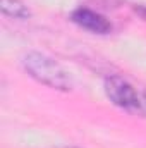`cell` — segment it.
<instances>
[{
  "label": "cell",
  "instance_id": "obj_1",
  "mask_svg": "<svg viewBox=\"0 0 146 148\" xmlns=\"http://www.w3.org/2000/svg\"><path fill=\"white\" fill-rule=\"evenodd\" d=\"M23 66L33 79H36L38 83H41L48 88L69 91L72 86L71 77L62 69V66L45 53H40V52L26 53L23 59Z\"/></svg>",
  "mask_w": 146,
  "mask_h": 148
},
{
  "label": "cell",
  "instance_id": "obj_5",
  "mask_svg": "<svg viewBox=\"0 0 146 148\" xmlns=\"http://www.w3.org/2000/svg\"><path fill=\"white\" fill-rule=\"evenodd\" d=\"M136 12L139 14V16H143L146 19V7H136Z\"/></svg>",
  "mask_w": 146,
  "mask_h": 148
},
{
  "label": "cell",
  "instance_id": "obj_4",
  "mask_svg": "<svg viewBox=\"0 0 146 148\" xmlns=\"http://www.w3.org/2000/svg\"><path fill=\"white\" fill-rule=\"evenodd\" d=\"M0 9L5 16L14 19H28L31 16L29 9L21 0H0Z\"/></svg>",
  "mask_w": 146,
  "mask_h": 148
},
{
  "label": "cell",
  "instance_id": "obj_6",
  "mask_svg": "<svg viewBox=\"0 0 146 148\" xmlns=\"http://www.w3.org/2000/svg\"><path fill=\"white\" fill-rule=\"evenodd\" d=\"M143 103H145V107H146V91L143 93Z\"/></svg>",
  "mask_w": 146,
  "mask_h": 148
},
{
  "label": "cell",
  "instance_id": "obj_3",
  "mask_svg": "<svg viewBox=\"0 0 146 148\" xmlns=\"http://www.w3.org/2000/svg\"><path fill=\"white\" fill-rule=\"evenodd\" d=\"M72 23H76L79 28L86 29V31H91L95 35H107L112 31V24L107 17H103L102 14L95 12V10H89V9H76L71 16Z\"/></svg>",
  "mask_w": 146,
  "mask_h": 148
},
{
  "label": "cell",
  "instance_id": "obj_2",
  "mask_svg": "<svg viewBox=\"0 0 146 148\" xmlns=\"http://www.w3.org/2000/svg\"><path fill=\"white\" fill-rule=\"evenodd\" d=\"M105 95L108 97V100L124 109L127 112H145V103L143 98H139V95L136 93V90L120 76H108L105 79Z\"/></svg>",
  "mask_w": 146,
  "mask_h": 148
}]
</instances>
